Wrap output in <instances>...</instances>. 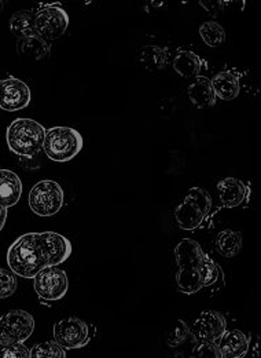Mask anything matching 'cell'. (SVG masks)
Instances as JSON below:
<instances>
[{"label":"cell","mask_w":261,"mask_h":358,"mask_svg":"<svg viewBox=\"0 0 261 358\" xmlns=\"http://www.w3.org/2000/svg\"><path fill=\"white\" fill-rule=\"evenodd\" d=\"M33 288L40 302H58L68 294V274L57 266L44 268L33 277Z\"/></svg>","instance_id":"obj_9"},{"label":"cell","mask_w":261,"mask_h":358,"mask_svg":"<svg viewBox=\"0 0 261 358\" xmlns=\"http://www.w3.org/2000/svg\"><path fill=\"white\" fill-rule=\"evenodd\" d=\"M31 358H65L66 350L59 346L55 341H48L44 343H38L32 348Z\"/></svg>","instance_id":"obj_24"},{"label":"cell","mask_w":261,"mask_h":358,"mask_svg":"<svg viewBox=\"0 0 261 358\" xmlns=\"http://www.w3.org/2000/svg\"><path fill=\"white\" fill-rule=\"evenodd\" d=\"M200 36L209 47H220L225 42V31L216 21H207L200 27Z\"/></svg>","instance_id":"obj_23"},{"label":"cell","mask_w":261,"mask_h":358,"mask_svg":"<svg viewBox=\"0 0 261 358\" xmlns=\"http://www.w3.org/2000/svg\"><path fill=\"white\" fill-rule=\"evenodd\" d=\"M218 346L223 358H242L249 352L251 339L239 329H225L218 339Z\"/></svg>","instance_id":"obj_14"},{"label":"cell","mask_w":261,"mask_h":358,"mask_svg":"<svg viewBox=\"0 0 261 358\" xmlns=\"http://www.w3.org/2000/svg\"><path fill=\"white\" fill-rule=\"evenodd\" d=\"M84 139L72 127H51L45 131L43 150L47 157L57 163L73 160L83 149Z\"/></svg>","instance_id":"obj_5"},{"label":"cell","mask_w":261,"mask_h":358,"mask_svg":"<svg viewBox=\"0 0 261 358\" xmlns=\"http://www.w3.org/2000/svg\"><path fill=\"white\" fill-rule=\"evenodd\" d=\"M6 221H7V208L0 204V231L3 230Z\"/></svg>","instance_id":"obj_30"},{"label":"cell","mask_w":261,"mask_h":358,"mask_svg":"<svg viewBox=\"0 0 261 358\" xmlns=\"http://www.w3.org/2000/svg\"><path fill=\"white\" fill-rule=\"evenodd\" d=\"M69 27V14L59 4H44L35 11L33 29L43 38L51 42L59 39Z\"/></svg>","instance_id":"obj_7"},{"label":"cell","mask_w":261,"mask_h":358,"mask_svg":"<svg viewBox=\"0 0 261 358\" xmlns=\"http://www.w3.org/2000/svg\"><path fill=\"white\" fill-rule=\"evenodd\" d=\"M45 131L40 123L32 119H17L7 127V146L14 155L32 159L43 150Z\"/></svg>","instance_id":"obj_3"},{"label":"cell","mask_w":261,"mask_h":358,"mask_svg":"<svg viewBox=\"0 0 261 358\" xmlns=\"http://www.w3.org/2000/svg\"><path fill=\"white\" fill-rule=\"evenodd\" d=\"M17 289V278L11 270L0 268V299L10 298Z\"/></svg>","instance_id":"obj_26"},{"label":"cell","mask_w":261,"mask_h":358,"mask_svg":"<svg viewBox=\"0 0 261 358\" xmlns=\"http://www.w3.org/2000/svg\"><path fill=\"white\" fill-rule=\"evenodd\" d=\"M28 203L33 214L39 217H54L64 207L65 193L58 182L43 179L32 187Z\"/></svg>","instance_id":"obj_6"},{"label":"cell","mask_w":261,"mask_h":358,"mask_svg":"<svg viewBox=\"0 0 261 358\" xmlns=\"http://www.w3.org/2000/svg\"><path fill=\"white\" fill-rule=\"evenodd\" d=\"M187 94L193 105L198 109L211 108L216 103L218 99L211 80L205 76L195 78V80L188 86Z\"/></svg>","instance_id":"obj_18"},{"label":"cell","mask_w":261,"mask_h":358,"mask_svg":"<svg viewBox=\"0 0 261 358\" xmlns=\"http://www.w3.org/2000/svg\"><path fill=\"white\" fill-rule=\"evenodd\" d=\"M31 90L28 85L17 78L0 80V109L17 112L25 109L31 103Z\"/></svg>","instance_id":"obj_11"},{"label":"cell","mask_w":261,"mask_h":358,"mask_svg":"<svg viewBox=\"0 0 261 358\" xmlns=\"http://www.w3.org/2000/svg\"><path fill=\"white\" fill-rule=\"evenodd\" d=\"M211 83L216 98L223 101H232L239 95L241 91V73L234 69L223 71L212 78Z\"/></svg>","instance_id":"obj_16"},{"label":"cell","mask_w":261,"mask_h":358,"mask_svg":"<svg viewBox=\"0 0 261 358\" xmlns=\"http://www.w3.org/2000/svg\"><path fill=\"white\" fill-rule=\"evenodd\" d=\"M193 357L218 358L221 355L216 342H200L193 350Z\"/></svg>","instance_id":"obj_27"},{"label":"cell","mask_w":261,"mask_h":358,"mask_svg":"<svg viewBox=\"0 0 261 358\" xmlns=\"http://www.w3.org/2000/svg\"><path fill=\"white\" fill-rule=\"evenodd\" d=\"M212 210L211 194L201 187H191L174 210V220L183 230H195L208 220Z\"/></svg>","instance_id":"obj_4"},{"label":"cell","mask_w":261,"mask_h":358,"mask_svg":"<svg viewBox=\"0 0 261 358\" xmlns=\"http://www.w3.org/2000/svg\"><path fill=\"white\" fill-rule=\"evenodd\" d=\"M1 8H3V1L0 0V11H1Z\"/></svg>","instance_id":"obj_31"},{"label":"cell","mask_w":261,"mask_h":358,"mask_svg":"<svg viewBox=\"0 0 261 358\" xmlns=\"http://www.w3.org/2000/svg\"><path fill=\"white\" fill-rule=\"evenodd\" d=\"M54 341L65 350H75L87 346L91 341L87 322L77 317L58 321L52 329Z\"/></svg>","instance_id":"obj_10"},{"label":"cell","mask_w":261,"mask_h":358,"mask_svg":"<svg viewBox=\"0 0 261 358\" xmlns=\"http://www.w3.org/2000/svg\"><path fill=\"white\" fill-rule=\"evenodd\" d=\"M215 247L218 254L224 258H234L242 250V234L239 231L225 229L218 233Z\"/></svg>","instance_id":"obj_21"},{"label":"cell","mask_w":261,"mask_h":358,"mask_svg":"<svg viewBox=\"0 0 261 358\" xmlns=\"http://www.w3.org/2000/svg\"><path fill=\"white\" fill-rule=\"evenodd\" d=\"M170 51L161 45H144L137 52V61L150 72L161 71L168 65Z\"/></svg>","instance_id":"obj_20"},{"label":"cell","mask_w":261,"mask_h":358,"mask_svg":"<svg viewBox=\"0 0 261 358\" xmlns=\"http://www.w3.org/2000/svg\"><path fill=\"white\" fill-rule=\"evenodd\" d=\"M208 68L207 61H204L198 54L190 50H179L174 58V69L177 75L184 79L198 78L201 72Z\"/></svg>","instance_id":"obj_15"},{"label":"cell","mask_w":261,"mask_h":358,"mask_svg":"<svg viewBox=\"0 0 261 358\" xmlns=\"http://www.w3.org/2000/svg\"><path fill=\"white\" fill-rule=\"evenodd\" d=\"M207 254L200 243L193 238H183L174 247L177 264L176 284L181 294L193 295L204 288V261Z\"/></svg>","instance_id":"obj_2"},{"label":"cell","mask_w":261,"mask_h":358,"mask_svg":"<svg viewBox=\"0 0 261 358\" xmlns=\"http://www.w3.org/2000/svg\"><path fill=\"white\" fill-rule=\"evenodd\" d=\"M22 194V182L11 171L0 169V204L6 208L14 207Z\"/></svg>","instance_id":"obj_17"},{"label":"cell","mask_w":261,"mask_h":358,"mask_svg":"<svg viewBox=\"0 0 261 358\" xmlns=\"http://www.w3.org/2000/svg\"><path fill=\"white\" fill-rule=\"evenodd\" d=\"M190 336H191V331H190L188 325L183 320H177L167 338V342L171 348H177V346L183 345Z\"/></svg>","instance_id":"obj_25"},{"label":"cell","mask_w":261,"mask_h":358,"mask_svg":"<svg viewBox=\"0 0 261 358\" xmlns=\"http://www.w3.org/2000/svg\"><path fill=\"white\" fill-rule=\"evenodd\" d=\"M17 51L20 55L40 61L50 55L51 45L47 41H44L43 38H40L36 32H33L17 41Z\"/></svg>","instance_id":"obj_19"},{"label":"cell","mask_w":261,"mask_h":358,"mask_svg":"<svg viewBox=\"0 0 261 358\" xmlns=\"http://www.w3.org/2000/svg\"><path fill=\"white\" fill-rule=\"evenodd\" d=\"M35 331L33 315L24 310H10L0 317V348L24 343Z\"/></svg>","instance_id":"obj_8"},{"label":"cell","mask_w":261,"mask_h":358,"mask_svg":"<svg viewBox=\"0 0 261 358\" xmlns=\"http://www.w3.org/2000/svg\"><path fill=\"white\" fill-rule=\"evenodd\" d=\"M218 194L220 206L224 208H235L251 200V187L241 179H220L218 182Z\"/></svg>","instance_id":"obj_13"},{"label":"cell","mask_w":261,"mask_h":358,"mask_svg":"<svg viewBox=\"0 0 261 358\" xmlns=\"http://www.w3.org/2000/svg\"><path fill=\"white\" fill-rule=\"evenodd\" d=\"M33 20H35V13L32 10H21L14 13L10 18L11 34L18 39L25 35L33 34L35 32Z\"/></svg>","instance_id":"obj_22"},{"label":"cell","mask_w":261,"mask_h":358,"mask_svg":"<svg viewBox=\"0 0 261 358\" xmlns=\"http://www.w3.org/2000/svg\"><path fill=\"white\" fill-rule=\"evenodd\" d=\"M0 358H31V352L24 343L0 348Z\"/></svg>","instance_id":"obj_28"},{"label":"cell","mask_w":261,"mask_h":358,"mask_svg":"<svg viewBox=\"0 0 261 358\" xmlns=\"http://www.w3.org/2000/svg\"><path fill=\"white\" fill-rule=\"evenodd\" d=\"M227 329L224 315L215 310H205L198 315L191 327V336L195 342H218Z\"/></svg>","instance_id":"obj_12"},{"label":"cell","mask_w":261,"mask_h":358,"mask_svg":"<svg viewBox=\"0 0 261 358\" xmlns=\"http://www.w3.org/2000/svg\"><path fill=\"white\" fill-rule=\"evenodd\" d=\"M69 238L55 231L27 233L20 236L7 251V265L22 278H33L40 270L59 266L72 255Z\"/></svg>","instance_id":"obj_1"},{"label":"cell","mask_w":261,"mask_h":358,"mask_svg":"<svg viewBox=\"0 0 261 358\" xmlns=\"http://www.w3.org/2000/svg\"><path fill=\"white\" fill-rule=\"evenodd\" d=\"M200 4L212 15V17H218L224 7V1H208V0H201Z\"/></svg>","instance_id":"obj_29"}]
</instances>
